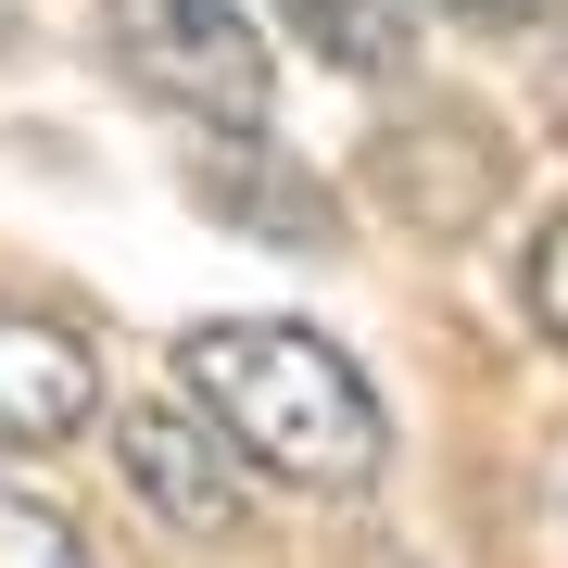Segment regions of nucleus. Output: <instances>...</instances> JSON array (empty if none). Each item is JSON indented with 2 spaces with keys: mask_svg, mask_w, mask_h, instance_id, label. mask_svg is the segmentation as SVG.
I'll return each mask as SVG.
<instances>
[{
  "mask_svg": "<svg viewBox=\"0 0 568 568\" xmlns=\"http://www.w3.org/2000/svg\"><path fill=\"white\" fill-rule=\"evenodd\" d=\"M0 51H13V0H0Z\"/></svg>",
  "mask_w": 568,
  "mask_h": 568,
  "instance_id": "9d476101",
  "label": "nucleus"
},
{
  "mask_svg": "<svg viewBox=\"0 0 568 568\" xmlns=\"http://www.w3.org/2000/svg\"><path fill=\"white\" fill-rule=\"evenodd\" d=\"M102 39H114L126 77H140L152 102H178L190 126H265V102H278V63H265L253 0H102Z\"/></svg>",
  "mask_w": 568,
  "mask_h": 568,
  "instance_id": "f03ea898",
  "label": "nucleus"
},
{
  "mask_svg": "<svg viewBox=\"0 0 568 568\" xmlns=\"http://www.w3.org/2000/svg\"><path fill=\"white\" fill-rule=\"evenodd\" d=\"M556 126H568V51H556Z\"/></svg>",
  "mask_w": 568,
  "mask_h": 568,
  "instance_id": "1a4fd4ad",
  "label": "nucleus"
},
{
  "mask_svg": "<svg viewBox=\"0 0 568 568\" xmlns=\"http://www.w3.org/2000/svg\"><path fill=\"white\" fill-rule=\"evenodd\" d=\"M114 467H126V493L164 518V530H190V544H215V530H241V493H253V467L227 455V429L190 405H114Z\"/></svg>",
  "mask_w": 568,
  "mask_h": 568,
  "instance_id": "7ed1b4c3",
  "label": "nucleus"
},
{
  "mask_svg": "<svg viewBox=\"0 0 568 568\" xmlns=\"http://www.w3.org/2000/svg\"><path fill=\"white\" fill-rule=\"evenodd\" d=\"M102 417V354L39 304H0V455H51Z\"/></svg>",
  "mask_w": 568,
  "mask_h": 568,
  "instance_id": "20e7f679",
  "label": "nucleus"
},
{
  "mask_svg": "<svg viewBox=\"0 0 568 568\" xmlns=\"http://www.w3.org/2000/svg\"><path fill=\"white\" fill-rule=\"evenodd\" d=\"M443 13H480V26H518V13H556V0H443Z\"/></svg>",
  "mask_w": 568,
  "mask_h": 568,
  "instance_id": "6e6552de",
  "label": "nucleus"
},
{
  "mask_svg": "<svg viewBox=\"0 0 568 568\" xmlns=\"http://www.w3.org/2000/svg\"><path fill=\"white\" fill-rule=\"evenodd\" d=\"M291 39H304L328 77H405L417 63V13L405 0H278Z\"/></svg>",
  "mask_w": 568,
  "mask_h": 568,
  "instance_id": "39448f33",
  "label": "nucleus"
},
{
  "mask_svg": "<svg viewBox=\"0 0 568 568\" xmlns=\"http://www.w3.org/2000/svg\"><path fill=\"white\" fill-rule=\"evenodd\" d=\"M0 568H102V556L39 480H0Z\"/></svg>",
  "mask_w": 568,
  "mask_h": 568,
  "instance_id": "423d86ee",
  "label": "nucleus"
},
{
  "mask_svg": "<svg viewBox=\"0 0 568 568\" xmlns=\"http://www.w3.org/2000/svg\"><path fill=\"white\" fill-rule=\"evenodd\" d=\"M530 316H544L556 342H568V215L544 227V241H530Z\"/></svg>",
  "mask_w": 568,
  "mask_h": 568,
  "instance_id": "0eeeda50",
  "label": "nucleus"
},
{
  "mask_svg": "<svg viewBox=\"0 0 568 568\" xmlns=\"http://www.w3.org/2000/svg\"><path fill=\"white\" fill-rule=\"evenodd\" d=\"M178 392L227 429V455L265 467L291 493H366L392 455L379 392L354 379V354H328L291 316H215L178 342Z\"/></svg>",
  "mask_w": 568,
  "mask_h": 568,
  "instance_id": "f257e3e1",
  "label": "nucleus"
}]
</instances>
